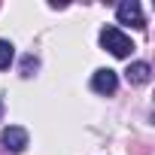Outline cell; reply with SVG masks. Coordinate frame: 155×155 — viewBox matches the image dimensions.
<instances>
[{
  "label": "cell",
  "instance_id": "cell-1",
  "mask_svg": "<svg viewBox=\"0 0 155 155\" xmlns=\"http://www.w3.org/2000/svg\"><path fill=\"white\" fill-rule=\"evenodd\" d=\"M101 46H104L110 55H116V58H128V55L134 52L131 37L122 34L119 28H104V31H101Z\"/></svg>",
  "mask_w": 155,
  "mask_h": 155
},
{
  "label": "cell",
  "instance_id": "cell-2",
  "mask_svg": "<svg viewBox=\"0 0 155 155\" xmlns=\"http://www.w3.org/2000/svg\"><path fill=\"white\" fill-rule=\"evenodd\" d=\"M116 18L122 25H131V28H146V18H143V9L137 0H122L116 9Z\"/></svg>",
  "mask_w": 155,
  "mask_h": 155
},
{
  "label": "cell",
  "instance_id": "cell-3",
  "mask_svg": "<svg viewBox=\"0 0 155 155\" xmlns=\"http://www.w3.org/2000/svg\"><path fill=\"white\" fill-rule=\"evenodd\" d=\"M0 143L6 146V152L18 155V152L28 149V131L18 128V125H9V128H3V134H0Z\"/></svg>",
  "mask_w": 155,
  "mask_h": 155
},
{
  "label": "cell",
  "instance_id": "cell-4",
  "mask_svg": "<svg viewBox=\"0 0 155 155\" xmlns=\"http://www.w3.org/2000/svg\"><path fill=\"white\" fill-rule=\"evenodd\" d=\"M91 88H94L97 94H116V88H119V76H116V70H110V67L94 70V76H91Z\"/></svg>",
  "mask_w": 155,
  "mask_h": 155
},
{
  "label": "cell",
  "instance_id": "cell-5",
  "mask_svg": "<svg viewBox=\"0 0 155 155\" xmlns=\"http://www.w3.org/2000/svg\"><path fill=\"white\" fill-rule=\"evenodd\" d=\"M149 76H152V67H149L146 61H134V64H128V70H125V79H128L131 85L149 82Z\"/></svg>",
  "mask_w": 155,
  "mask_h": 155
},
{
  "label": "cell",
  "instance_id": "cell-6",
  "mask_svg": "<svg viewBox=\"0 0 155 155\" xmlns=\"http://www.w3.org/2000/svg\"><path fill=\"white\" fill-rule=\"evenodd\" d=\"M12 58H15V46L9 40H0V70H6L12 64Z\"/></svg>",
  "mask_w": 155,
  "mask_h": 155
},
{
  "label": "cell",
  "instance_id": "cell-7",
  "mask_svg": "<svg viewBox=\"0 0 155 155\" xmlns=\"http://www.w3.org/2000/svg\"><path fill=\"white\" fill-rule=\"evenodd\" d=\"M37 67H40V61H37L34 55H25V61H21V76H34Z\"/></svg>",
  "mask_w": 155,
  "mask_h": 155
},
{
  "label": "cell",
  "instance_id": "cell-8",
  "mask_svg": "<svg viewBox=\"0 0 155 155\" xmlns=\"http://www.w3.org/2000/svg\"><path fill=\"white\" fill-rule=\"evenodd\" d=\"M0 119H3V101H0Z\"/></svg>",
  "mask_w": 155,
  "mask_h": 155
}]
</instances>
